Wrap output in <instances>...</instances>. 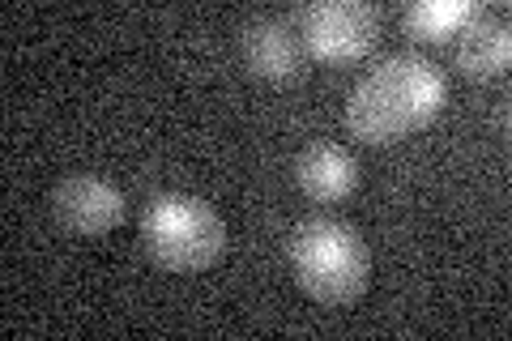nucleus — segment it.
Wrapping results in <instances>:
<instances>
[{
	"label": "nucleus",
	"mask_w": 512,
	"mask_h": 341,
	"mask_svg": "<svg viewBox=\"0 0 512 341\" xmlns=\"http://www.w3.org/2000/svg\"><path fill=\"white\" fill-rule=\"evenodd\" d=\"M448 99L444 73L423 56H393L376 64L346 103L350 133L367 145H389L419 133L440 116Z\"/></svg>",
	"instance_id": "nucleus-1"
},
{
	"label": "nucleus",
	"mask_w": 512,
	"mask_h": 341,
	"mask_svg": "<svg viewBox=\"0 0 512 341\" xmlns=\"http://www.w3.org/2000/svg\"><path fill=\"white\" fill-rule=\"evenodd\" d=\"M239 52L252 77L269 81V86H291L308 73V47H303L299 30L282 18H256L239 35Z\"/></svg>",
	"instance_id": "nucleus-5"
},
{
	"label": "nucleus",
	"mask_w": 512,
	"mask_h": 341,
	"mask_svg": "<svg viewBox=\"0 0 512 341\" xmlns=\"http://www.w3.org/2000/svg\"><path fill=\"white\" fill-rule=\"evenodd\" d=\"M478 13H483V9H478L474 0H419V5L406 9V30L414 39L444 43V39L461 35V30H466Z\"/></svg>",
	"instance_id": "nucleus-9"
},
{
	"label": "nucleus",
	"mask_w": 512,
	"mask_h": 341,
	"mask_svg": "<svg viewBox=\"0 0 512 341\" xmlns=\"http://www.w3.org/2000/svg\"><path fill=\"white\" fill-rule=\"evenodd\" d=\"M299 39L308 56L333 64L359 60L380 39V9L363 5V0H320L299 13Z\"/></svg>",
	"instance_id": "nucleus-4"
},
{
	"label": "nucleus",
	"mask_w": 512,
	"mask_h": 341,
	"mask_svg": "<svg viewBox=\"0 0 512 341\" xmlns=\"http://www.w3.org/2000/svg\"><path fill=\"white\" fill-rule=\"evenodd\" d=\"M286 252H291L295 282L308 290L316 303L346 307L372 282V252H367L363 235L338 218L299 222L291 231Z\"/></svg>",
	"instance_id": "nucleus-2"
},
{
	"label": "nucleus",
	"mask_w": 512,
	"mask_h": 341,
	"mask_svg": "<svg viewBox=\"0 0 512 341\" xmlns=\"http://www.w3.org/2000/svg\"><path fill=\"white\" fill-rule=\"evenodd\" d=\"M141 243L154 256V265L171 273H197L210 269L222 248H227V226L218 209L188 192H163L146 205L141 218Z\"/></svg>",
	"instance_id": "nucleus-3"
},
{
	"label": "nucleus",
	"mask_w": 512,
	"mask_h": 341,
	"mask_svg": "<svg viewBox=\"0 0 512 341\" xmlns=\"http://www.w3.org/2000/svg\"><path fill=\"white\" fill-rule=\"evenodd\" d=\"M295 180H299V188L308 192L312 201H342V197L355 192L359 167H355V158H350L342 145L320 141V145H308V150L299 154Z\"/></svg>",
	"instance_id": "nucleus-7"
},
{
	"label": "nucleus",
	"mask_w": 512,
	"mask_h": 341,
	"mask_svg": "<svg viewBox=\"0 0 512 341\" xmlns=\"http://www.w3.org/2000/svg\"><path fill=\"white\" fill-rule=\"evenodd\" d=\"M124 192L116 184L99 180V175H73L52 192V214L64 231L73 235H107L124 222Z\"/></svg>",
	"instance_id": "nucleus-6"
},
{
	"label": "nucleus",
	"mask_w": 512,
	"mask_h": 341,
	"mask_svg": "<svg viewBox=\"0 0 512 341\" xmlns=\"http://www.w3.org/2000/svg\"><path fill=\"white\" fill-rule=\"evenodd\" d=\"M512 60V35L504 18H491V13H478V18L461 30V47H457V69L487 81L495 73H504Z\"/></svg>",
	"instance_id": "nucleus-8"
}]
</instances>
